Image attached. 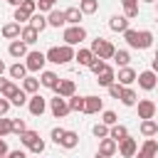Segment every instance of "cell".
Segmentation results:
<instances>
[{
    "instance_id": "6da1fadb",
    "label": "cell",
    "mask_w": 158,
    "mask_h": 158,
    "mask_svg": "<svg viewBox=\"0 0 158 158\" xmlns=\"http://www.w3.org/2000/svg\"><path fill=\"white\" fill-rule=\"evenodd\" d=\"M91 54L94 57H99V59H111L114 57V52H116V47L109 42V40H104V37H96L94 42H91Z\"/></svg>"
},
{
    "instance_id": "7a4b0ae2",
    "label": "cell",
    "mask_w": 158,
    "mask_h": 158,
    "mask_svg": "<svg viewBox=\"0 0 158 158\" xmlns=\"http://www.w3.org/2000/svg\"><path fill=\"white\" fill-rule=\"evenodd\" d=\"M81 40H86V30H84L81 25H69V27L64 30V44L74 47V44H79Z\"/></svg>"
},
{
    "instance_id": "3957f363",
    "label": "cell",
    "mask_w": 158,
    "mask_h": 158,
    "mask_svg": "<svg viewBox=\"0 0 158 158\" xmlns=\"http://www.w3.org/2000/svg\"><path fill=\"white\" fill-rule=\"evenodd\" d=\"M25 59H27V62H25L27 72H42V67H44V62H47L44 52H27Z\"/></svg>"
},
{
    "instance_id": "277c9868",
    "label": "cell",
    "mask_w": 158,
    "mask_h": 158,
    "mask_svg": "<svg viewBox=\"0 0 158 158\" xmlns=\"http://www.w3.org/2000/svg\"><path fill=\"white\" fill-rule=\"evenodd\" d=\"M49 111H52L54 118H64V116L69 114V104H67V99H62V96L49 99Z\"/></svg>"
},
{
    "instance_id": "5b68a950",
    "label": "cell",
    "mask_w": 158,
    "mask_h": 158,
    "mask_svg": "<svg viewBox=\"0 0 158 158\" xmlns=\"http://www.w3.org/2000/svg\"><path fill=\"white\" fill-rule=\"evenodd\" d=\"M27 109H30V114H32V116H42V114H44V109H47V99H44V96H40V94H32V96L27 99Z\"/></svg>"
},
{
    "instance_id": "8992f818",
    "label": "cell",
    "mask_w": 158,
    "mask_h": 158,
    "mask_svg": "<svg viewBox=\"0 0 158 158\" xmlns=\"http://www.w3.org/2000/svg\"><path fill=\"white\" fill-rule=\"evenodd\" d=\"M136 79H138V86L141 89H146V91H151V89H156V84H158V79H156V72H141V74H136Z\"/></svg>"
},
{
    "instance_id": "52a82bcc",
    "label": "cell",
    "mask_w": 158,
    "mask_h": 158,
    "mask_svg": "<svg viewBox=\"0 0 158 158\" xmlns=\"http://www.w3.org/2000/svg\"><path fill=\"white\" fill-rule=\"evenodd\" d=\"M156 156H158V141L156 138H148L141 146V151H136V158H156Z\"/></svg>"
},
{
    "instance_id": "ba28073f",
    "label": "cell",
    "mask_w": 158,
    "mask_h": 158,
    "mask_svg": "<svg viewBox=\"0 0 158 158\" xmlns=\"http://www.w3.org/2000/svg\"><path fill=\"white\" fill-rule=\"evenodd\" d=\"M156 116V101H151V99H141L138 101V118H153Z\"/></svg>"
},
{
    "instance_id": "9c48e42d",
    "label": "cell",
    "mask_w": 158,
    "mask_h": 158,
    "mask_svg": "<svg viewBox=\"0 0 158 158\" xmlns=\"http://www.w3.org/2000/svg\"><path fill=\"white\" fill-rule=\"evenodd\" d=\"M136 151H138V143H136V138H123L121 143H118V153L123 156V158H133L136 156Z\"/></svg>"
},
{
    "instance_id": "30bf717a",
    "label": "cell",
    "mask_w": 158,
    "mask_h": 158,
    "mask_svg": "<svg viewBox=\"0 0 158 158\" xmlns=\"http://www.w3.org/2000/svg\"><path fill=\"white\" fill-rule=\"evenodd\" d=\"M57 96H62V99H69V96H74V91H77V86H74V81L72 79H59V84H57Z\"/></svg>"
},
{
    "instance_id": "8fae6325",
    "label": "cell",
    "mask_w": 158,
    "mask_h": 158,
    "mask_svg": "<svg viewBox=\"0 0 158 158\" xmlns=\"http://www.w3.org/2000/svg\"><path fill=\"white\" fill-rule=\"evenodd\" d=\"M7 52H10V57H15V59L27 57V44H25L22 40H12V42H10V47H7Z\"/></svg>"
},
{
    "instance_id": "7c38bea8",
    "label": "cell",
    "mask_w": 158,
    "mask_h": 158,
    "mask_svg": "<svg viewBox=\"0 0 158 158\" xmlns=\"http://www.w3.org/2000/svg\"><path fill=\"white\" fill-rule=\"evenodd\" d=\"M96 81H99V86H106V89H109V86L116 81V72L106 64V69H104L101 74H96Z\"/></svg>"
},
{
    "instance_id": "4fadbf2b",
    "label": "cell",
    "mask_w": 158,
    "mask_h": 158,
    "mask_svg": "<svg viewBox=\"0 0 158 158\" xmlns=\"http://www.w3.org/2000/svg\"><path fill=\"white\" fill-rule=\"evenodd\" d=\"M104 101L99 96H84V114H99Z\"/></svg>"
},
{
    "instance_id": "5bb4252c",
    "label": "cell",
    "mask_w": 158,
    "mask_h": 158,
    "mask_svg": "<svg viewBox=\"0 0 158 158\" xmlns=\"http://www.w3.org/2000/svg\"><path fill=\"white\" fill-rule=\"evenodd\" d=\"M121 86H128V84H133L136 81V72L131 69V67H121L118 69V79H116Z\"/></svg>"
},
{
    "instance_id": "9a60e30c",
    "label": "cell",
    "mask_w": 158,
    "mask_h": 158,
    "mask_svg": "<svg viewBox=\"0 0 158 158\" xmlns=\"http://www.w3.org/2000/svg\"><path fill=\"white\" fill-rule=\"evenodd\" d=\"M59 146H62V148H67V151L77 148V146H79V133H74V131H64V136H62Z\"/></svg>"
},
{
    "instance_id": "2e32d148",
    "label": "cell",
    "mask_w": 158,
    "mask_h": 158,
    "mask_svg": "<svg viewBox=\"0 0 158 158\" xmlns=\"http://www.w3.org/2000/svg\"><path fill=\"white\" fill-rule=\"evenodd\" d=\"M37 37H40V32H37L32 25H27V27H22V30H20V40H22L25 44H35V42H37Z\"/></svg>"
},
{
    "instance_id": "e0dca14e",
    "label": "cell",
    "mask_w": 158,
    "mask_h": 158,
    "mask_svg": "<svg viewBox=\"0 0 158 158\" xmlns=\"http://www.w3.org/2000/svg\"><path fill=\"white\" fill-rule=\"evenodd\" d=\"M109 138H114L116 143H121L123 138H128V128L121 126V123H114V126L109 128Z\"/></svg>"
},
{
    "instance_id": "ac0fdd59",
    "label": "cell",
    "mask_w": 158,
    "mask_h": 158,
    "mask_svg": "<svg viewBox=\"0 0 158 158\" xmlns=\"http://www.w3.org/2000/svg\"><path fill=\"white\" fill-rule=\"evenodd\" d=\"M47 25H52V27H62V25H67V20H64V10H49V15H47Z\"/></svg>"
},
{
    "instance_id": "d6986e66",
    "label": "cell",
    "mask_w": 158,
    "mask_h": 158,
    "mask_svg": "<svg viewBox=\"0 0 158 158\" xmlns=\"http://www.w3.org/2000/svg\"><path fill=\"white\" fill-rule=\"evenodd\" d=\"M109 27H111L114 32H126V30H128V20H126L123 15H114V17L109 20Z\"/></svg>"
},
{
    "instance_id": "ffe728a7",
    "label": "cell",
    "mask_w": 158,
    "mask_h": 158,
    "mask_svg": "<svg viewBox=\"0 0 158 158\" xmlns=\"http://www.w3.org/2000/svg\"><path fill=\"white\" fill-rule=\"evenodd\" d=\"M116 148H118V143L114 141V138H101V143H99V153H104V156H114L116 153Z\"/></svg>"
},
{
    "instance_id": "44dd1931",
    "label": "cell",
    "mask_w": 158,
    "mask_h": 158,
    "mask_svg": "<svg viewBox=\"0 0 158 158\" xmlns=\"http://www.w3.org/2000/svg\"><path fill=\"white\" fill-rule=\"evenodd\" d=\"M40 84H42V86H47V89H57V84H59V77H57L54 72H42V77H40Z\"/></svg>"
},
{
    "instance_id": "7402d4cb",
    "label": "cell",
    "mask_w": 158,
    "mask_h": 158,
    "mask_svg": "<svg viewBox=\"0 0 158 158\" xmlns=\"http://www.w3.org/2000/svg\"><path fill=\"white\" fill-rule=\"evenodd\" d=\"M81 17H84V15H81L79 7H67V10H64V20H67L69 25H79Z\"/></svg>"
},
{
    "instance_id": "603a6c76",
    "label": "cell",
    "mask_w": 158,
    "mask_h": 158,
    "mask_svg": "<svg viewBox=\"0 0 158 158\" xmlns=\"http://www.w3.org/2000/svg\"><path fill=\"white\" fill-rule=\"evenodd\" d=\"M141 133L143 136H158V123L153 121V118H146V121H141Z\"/></svg>"
},
{
    "instance_id": "cb8c5ba5",
    "label": "cell",
    "mask_w": 158,
    "mask_h": 158,
    "mask_svg": "<svg viewBox=\"0 0 158 158\" xmlns=\"http://www.w3.org/2000/svg\"><path fill=\"white\" fill-rule=\"evenodd\" d=\"M20 30H22V27H20L17 22H7V25L2 27V37H7V40H17V37H20Z\"/></svg>"
},
{
    "instance_id": "d4e9b609",
    "label": "cell",
    "mask_w": 158,
    "mask_h": 158,
    "mask_svg": "<svg viewBox=\"0 0 158 158\" xmlns=\"http://www.w3.org/2000/svg\"><path fill=\"white\" fill-rule=\"evenodd\" d=\"M37 89H40V79H35V77H25L22 79V91L25 94H37Z\"/></svg>"
},
{
    "instance_id": "484cf974",
    "label": "cell",
    "mask_w": 158,
    "mask_h": 158,
    "mask_svg": "<svg viewBox=\"0 0 158 158\" xmlns=\"http://www.w3.org/2000/svg\"><path fill=\"white\" fill-rule=\"evenodd\" d=\"M136 101H138L136 91L128 89V86H123V91H121V104H123V106H136Z\"/></svg>"
},
{
    "instance_id": "4316f807",
    "label": "cell",
    "mask_w": 158,
    "mask_h": 158,
    "mask_svg": "<svg viewBox=\"0 0 158 158\" xmlns=\"http://www.w3.org/2000/svg\"><path fill=\"white\" fill-rule=\"evenodd\" d=\"M79 10L81 15H94L99 10V0H79Z\"/></svg>"
},
{
    "instance_id": "83f0119b",
    "label": "cell",
    "mask_w": 158,
    "mask_h": 158,
    "mask_svg": "<svg viewBox=\"0 0 158 158\" xmlns=\"http://www.w3.org/2000/svg\"><path fill=\"white\" fill-rule=\"evenodd\" d=\"M30 25H32L37 32H42V30L47 27V17H44L42 12H35V15H30Z\"/></svg>"
},
{
    "instance_id": "f1b7e54d",
    "label": "cell",
    "mask_w": 158,
    "mask_h": 158,
    "mask_svg": "<svg viewBox=\"0 0 158 158\" xmlns=\"http://www.w3.org/2000/svg\"><path fill=\"white\" fill-rule=\"evenodd\" d=\"M151 44H153V32H151V30L138 32V49H148Z\"/></svg>"
},
{
    "instance_id": "f546056e",
    "label": "cell",
    "mask_w": 158,
    "mask_h": 158,
    "mask_svg": "<svg viewBox=\"0 0 158 158\" xmlns=\"http://www.w3.org/2000/svg\"><path fill=\"white\" fill-rule=\"evenodd\" d=\"M72 59H74V47L62 44V47H59V64H67V62H72Z\"/></svg>"
},
{
    "instance_id": "4dcf8cb0",
    "label": "cell",
    "mask_w": 158,
    "mask_h": 158,
    "mask_svg": "<svg viewBox=\"0 0 158 158\" xmlns=\"http://www.w3.org/2000/svg\"><path fill=\"white\" fill-rule=\"evenodd\" d=\"M74 59H77L79 64L89 67V64H91V59H94V54H91V49H79V52H74Z\"/></svg>"
},
{
    "instance_id": "1f68e13d",
    "label": "cell",
    "mask_w": 158,
    "mask_h": 158,
    "mask_svg": "<svg viewBox=\"0 0 158 158\" xmlns=\"http://www.w3.org/2000/svg\"><path fill=\"white\" fill-rule=\"evenodd\" d=\"M111 59H114V62H116L118 67H128V62H131V54H128L126 49H116Z\"/></svg>"
},
{
    "instance_id": "d6a6232c",
    "label": "cell",
    "mask_w": 158,
    "mask_h": 158,
    "mask_svg": "<svg viewBox=\"0 0 158 158\" xmlns=\"http://www.w3.org/2000/svg\"><path fill=\"white\" fill-rule=\"evenodd\" d=\"M25 74H27V67H25L22 62H15V64L10 67V77H12V79H25Z\"/></svg>"
},
{
    "instance_id": "836d02e7",
    "label": "cell",
    "mask_w": 158,
    "mask_h": 158,
    "mask_svg": "<svg viewBox=\"0 0 158 158\" xmlns=\"http://www.w3.org/2000/svg\"><path fill=\"white\" fill-rule=\"evenodd\" d=\"M17 91H20V86H17V84H12V81H7V84L2 86V91H0V96L10 101V99H12V96H15Z\"/></svg>"
},
{
    "instance_id": "e575fe53",
    "label": "cell",
    "mask_w": 158,
    "mask_h": 158,
    "mask_svg": "<svg viewBox=\"0 0 158 158\" xmlns=\"http://www.w3.org/2000/svg\"><path fill=\"white\" fill-rule=\"evenodd\" d=\"M67 104H69V111H84V96H69L67 99Z\"/></svg>"
},
{
    "instance_id": "d590c367",
    "label": "cell",
    "mask_w": 158,
    "mask_h": 158,
    "mask_svg": "<svg viewBox=\"0 0 158 158\" xmlns=\"http://www.w3.org/2000/svg\"><path fill=\"white\" fill-rule=\"evenodd\" d=\"M37 138H40V133H37V131H22V133H20V141H22V146H27V148H30Z\"/></svg>"
},
{
    "instance_id": "8d00e7d4",
    "label": "cell",
    "mask_w": 158,
    "mask_h": 158,
    "mask_svg": "<svg viewBox=\"0 0 158 158\" xmlns=\"http://www.w3.org/2000/svg\"><path fill=\"white\" fill-rule=\"evenodd\" d=\"M123 40L128 42V47H133V49H138V32H136V30H131V27H128V30L123 32Z\"/></svg>"
},
{
    "instance_id": "74e56055",
    "label": "cell",
    "mask_w": 158,
    "mask_h": 158,
    "mask_svg": "<svg viewBox=\"0 0 158 158\" xmlns=\"http://www.w3.org/2000/svg\"><path fill=\"white\" fill-rule=\"evenodd\" d=\"M89 69H91L94 74H101V72L106 69V62H104V59H99V57H94V59H91V64H89Z\"/></svg>"
},
{
    "instance_id": "f35d334b",
    "label": "cell",
    "mask_w": 158,
    "mask_h": 158,
    "mask_svg": "<svg viewBox=\"0 0 158 158\" xmlns=\"http://www.w3.org/2000/svg\"><path fill=\"white\" fill-rule=\"evenodd\" d=\"M91 133H94L96 138H109V126H104V123H96V126L91 128Z\"/></svg>"
},
{
    "instance_id": "ab89813d",
    "label": "cell",
    "mask_w": 158,
    "mask_h": 158,
    "mask_svg": "<svg viewBox=\"0 0 158 158\" xmlns=\"http://www.w3.org/2000/svg\"><path fill=\"white\" fill-rule=\"evenodd\" d=\"M12 133V118H0V138Z\"/></svg>"
},
{
    "instance_id": "60d3db41",
    "label": "cell",
    "mask_w": 158,
    "mask_h": 158,
    "mask_svg": "<svg viewBox=\"0 0 158 158\" xmlns=\"http://www.w3.org/2000/svg\"><path fill=\"white\" fill-rule=\"evenodd\" d=\"M10 104H12V106H22V104H27V94L20 89V91H17V94L10 99Z\"/></svg>"
},
{
    "instance_id": "b9f144b4",
    "label": "cell",
    "mask_w": 158,
    "mask_h": 158,
    "mask_svg": "<svg viewBox=\"0 0 158 158\" xmlns=\"http://www.w3.org/2000/svg\"><path fill=\"white\" fill-rule=\"evenodd\" d=\"M54 2L57 0H37V10L40 12H49V10H54Z\"/></svg>"
},
{
    "instance_id": "7bdbcfd3",
    "label": "cell",
    "mask_w": 158,
    "mask_h": 158,
    "mask_svg": "<svg viewBox=\"0 0 158 158\" xmlns=\"http://www.w3.org/2000/svg\"><path fill=\"white\" fill-rule=\"evenodd\" d=\"M12 20L20 25V22H27V20H30V15H27L22 7H15V15H12Z\"/></svg>"
},
{
    "instance_id": "ee69618b",
    "label": "cell",
    "mask_w": 158,
    "mask_h": 158,
    "mask_svg": "<svg viewBox=\"0 0 158 158\" xmlns=\"http://www.w3.org/2000/svg\"><path fill=\"white\" fill-rule=\"evenodd\" d=\"M20 7H22V10L27 12V15H35V12H37V2H35V0H25V2L20 5Z\"/></svg>"
},
{
    "instance_id": "f6af8a7d",
    "label": "cell",
    "mask_w": 158,
    "mask_h": 158,
    "mask_svg": "<svg viewBox=\"0 0 158 158\" xmlns=\"http://www.w3.org/2000/svg\"><path fill=\"white\" fill-rule=\"evenodd\" d=\"M121 91H123V86H121L118 81H114V84L109 86V94H111L114 99H121Z\"/></svg>"
},
{
    "instance_id": "bcb514c9",
    "label": "cell",
    "mask_w": 158,
    "mask_h": 158,
    "mask_svg": "<svg viewBox=\"0 0 158 158\" xmlns=\"http://www.w3.org/2000/svg\"><path fill=\"white\" fill-rule=\"evenodd\" d=\"M101 121H104V126H114V123H116V114H114V111H104Z\"/></svg>"
},
{
    "instance_id": "7dc6e473",
    "label": "cell",
    "mask_w": 158,
    "mask_h": 158,
    "mask_svg": "<svg viewBox=\"0 0 158 158\" xmlns=\"http://www.w3.org/2000/svg\"><path fill=\"white\" fill-rule=\"evenodd\" d=\"M22 131H27L25 121L22 118H12V133H22Z\"/></svg>"
},
{
    "instance_id": "c3c4849f",
    "label": "cell",
    "mask_w": 158,
    "mask_h": 158,
    "mask_svg": "<svg viewBox=\"0 0 158 158\" xmlns=\"http://www.w3.org/2000/svg\"><path fill=\"white\" fill-rule=\"evenodd\" d=\"M30 151H32V153H37V156H40V153H42V151H44V141H42V138H37V141H35V143H32V146H30Z\"/></svg>"
},
{
    "instance_id": "681fc988",
    "label": "cell",
    "mask_w": 158,
    "mask_h": 158,
    "mask_svg": "<svg viewBox=\"0 0 158 158\" xmlns=\"http://www.w3.org/2000/svg\"><path fill=\"white\" fill-rule=\"evenodd\" d=\"M62 136H64V128H52V141L59 146V141H62Z\"/></svg>"
},
{
    "instance_id": "f907efd6",
    "label": "cell",
    "mask_w": 158,
    "mask_h": 158,
    "mask_svg": "<svg viewBox=\"0 0 158 158\" xmlns=\"http://www.w3.org/2000/svg\"><path fill=\"white\" fill-rule=\"evenodd\" d=\"M10 106H12V104H10L7 99H2V96H0V116H5V114L10 111Z\"/></svg>"
},
{
    "instance_id": "816d5d0a",
    "label": "cell",
    "mask_w": 158,
    "mask_h": 158,
    "mask_svg": "<svg viewBox=\"0 0 158 158\" xmlns=\"http://www.w3.org/2000/svg\"><path fill=\"white\" fill-rule=\"evenodd\" d=\"M123 17H126V20H133V17H138V7H128V10H123Z\"/></svg>"
},
{
    "instance_id": "f5cc1de1",
    "label": "cell",
    "mask_w": 158,
    "mask_h": 158,
    "mask_svg": "<svg viewBox=\"0 0 158 158\" xmlns=\"http://www.w3.org/2000/svg\"><path fill=\"white\" fill-rule=\"evenodd\" d=\"M5 158H27V153H25V151H20V148H17V151H10V153H7V156H5Z\"/></svg>"
},
{
    "instance_id": "db71d44e",
    "label": "cell",
    "mask_w": 158,
    "mask_h": 158,
    "mask_svg": "<svg viewBox=\"0 0 158 158\" xmlns=\"http://www.w3.org/2000/svg\"><path fill=\"white\" fill-rule=\"evenodd\" d=\"M121 5H123V10H128V7H138V0H121Z\"/></svg>"
},
{
    "instance_id": "11a10c76",
    "label": "cell",
    "mask_w": 158,
    "mask_h": 158,
    "mask_svg": "<svg viewBox=\"0 0 158 158\" xmlns=\"http://www.w3.org/2000/svg\"><path fill=\"white\" fill-rule=\"evenodd\" d=\"M7 153H10V151H7V143H5L2 138H0V158H5Z\"/></svg>"
},
{
    "instance_id": "9f6ffc18",
    "label": "cell",
    "mask_w": 158,
    "mask_h": 158,
    "mask_svg": "<svg viewBox=\"0 0 158 158\" xmlns=\"http://www.w3.org/2000/svg\"><path fill=\"white\" fill-rule=\"evenodd\" d=\"M7 2H10V5H15V7H20V5L25 2V0H7Z\"/></svg>"
},
{
    "instance_id": "6f0895ef",
    "label": "cell",
    "mask_w": 158,
    "mask_h": 158,
    "mask_svg": "<svg viewBox=\"0 0 158 158\" xmlns=\"http://www.w3.org/2000/svg\"><path fill=\"white\" fill-rule=\"evenodd\" d=\"M151 72H156V74H158V59H153V69H151Z\"/></svg>"
},
{
    "instance_id": "680465c9",
    "label": "cell",
    "mask_w": 158,
    "mask_h": 158,
    "mask_svg": "<svg viewBox=\"0 0 158 158\" xmlns=\"http://www.w3.org/2000/svg\"><path fill=\"white\" fill-rule=\"evenodd\" d=\"M5 84H7V79H2V77H0V91H2V86H5Z\"/></svg>"
},
{
    "instance_id": "91938a15",
    "label": "cell",
    "mask_w": 158,
    "mask_h": 158,
    "mask_svg": "<svg viewBox=\"0 0 158 158\" xmlns=\"http://www.w3.org/2000/svg\"><path fill=\"white\" fill-rule=\"evenodd\" d=\"M2 72H5V62L0 59V77H2Z\"/></svg>"
},
{
    "instance_id": "94428289",
    "label": "cell",
    "mask_w": 158,
    "mask_h": 158,
    "mask_svg": "<svg viewBox=\"0 0 158 158\" xmlns=\"http://www.w3.org/2000/svg\"><path fill=\"white\" fill-rule=\"evenodd\" d=\"M96 158H109V156H104V153H96Z\"/></svg>"
},
{
    "instance_id": "6125c7cd",
    "label": "cell",
    "mask_w": 158,
    "mask_h": 158,
    "mask_svg": "<svg viewBox=\"0 0 158 158\" xmlns=\"http://www.w3.org/2000/svg\"><path fill=\"white\" fill-rule=\"evenodd\" d=\"M143 2H156V0H143Z\"/></svg>"
},
{
    "instance_id": "be15d7a7",
    "label": "cell",
    "mask_w": 158,
    "mask_h": 158,
    "mask_svg": "<svg viewBox=\"0 0 158 158\" xmlns=\"http://www.w3.org/2000/svg\"><path fill=\"white\" fill-rule=\"evenodd\" d=\"M156 59H158V49H156Z\"/></svg>"
},
{
    "instance_id": "e7e4bbea",
    "label": "cell",
    "mask_w": 158,
    "mask_h": 158,
    "mask_svg": "<svg viewBox=\"0 0 158 158\" xmlns=\"http://www.w3.org/2000/svg\"><path fill=\"white\" fill-rule=\"evenodd\" d=\"M156 111H158V104H156Z\"/></svg>"
},
{
    "instance_id": "03108f58",
    "label": "cell",
    "mask_w": 158,
    "mask_h": 158,
    "mask_svg": "<svg viewBox=\"0 0 158 158\" xmlns=\"http://www.w3.org/2000/svg\"><path fill=\"white\" fill-rule=\"evenodd\" d=\"M156 2H158V0H156Z\"/></svg>"
}]
</instances>
